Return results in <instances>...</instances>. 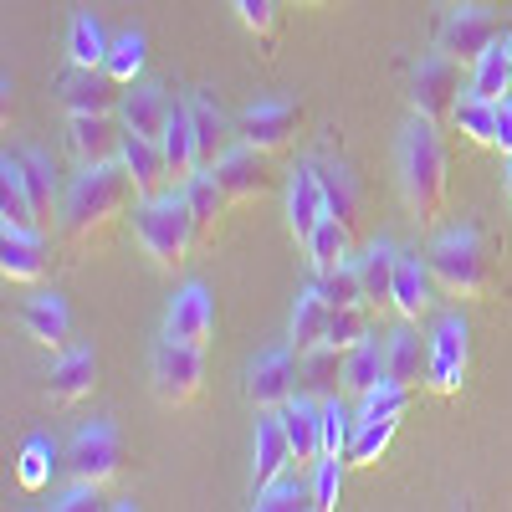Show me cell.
Listing matches in <instances>:
<instances>
[{
    "label": "cell",
    "mask_w": 512,
    "mask_h": 512,
    "mask_svg": "<svg viewBox=\"0 0 512 512\" xmlns=\"http://www.w3.org/2000/svg\"><path fill=\"white\" fill-rule=\"evenodd\" d=\"M98 384V354L93 349H67L52 369V400L57 405H82Z\"/></svg>",
    "instance_id": "cb8c5ba5"
},
{
    "label": "cell",
    "mask_w": 512,
    "mask_h": 512,
    "mask_svg": "<svg viewBox=\"0 0 512 512\" xmlns=\"http://www.w3.org/2000/svg\"><path fill=\"white\" fill-rule=\"evenodd\" d=\"M451 164H446V144H441V123L431 118H410L405 139H400V195L410 205V216L420 226H436L446 210V190H451Z\"/></svg>",
    "instance_id": "7a4b0ae2"
},
{
    "label": "cell",
    "mask_w": 512,
    "mask_h": 512,
    "mask_svg": "<svg viewBox=\"0 0 512 512\" xmlns=\"http://www.w3.org/2000/svg\"><path fill=\"white\" fill-rule=\"evenodd\" d=\"M497 149L512 154V98L497 103Z\"/></svg>",
    "instance_id": "816d5d0a"
},
{
    "label": "cell",
    "mask_w": 512,
    "mask_h": 512,
    "mask_svg": "<svg viewBox=\"0 0 512 512\" xmlns=\"http://www.w3.org/2000/svg\"><path fill=\"white\" fill-rule=\"evenodd\" d=\"M169 113H175V103H169V93L154 88V82H128V88H123L118 118H123L128 134H139V139H164Z\"/></svg>",
    "instance_id": "ac0fdd59"
},
{
    "label": "cell",
    "mask_w": 512,
    "mask_h": 512,
    "mask_svg": "<svg viewBox=\"0 0 512 512\" xmlns=\"http://www.w3.org/2000/svg\"><path fill=\"white\" fill-rule=\"evenodd\" d=\"M303 359V379H308V395H323L333 400V390H344V349H333V344H318L308 354H297Z\"/></svg>",
    "instance_id": "d590c367"
},
{
    "label": "cell",
    "mask_w": 512,
    "mask_h": 512,
    "mask_svg": "<svg viewBox=\"0 0 512 512\" xmlns=\"http://www.w3.org/2000/svg\"><path fill=\"white\" fill-rule=\"evenodd\" d=\"M52 507H57V512H98V507H108V502H103V487H98V482H72Z\"/></svg>",
    "instance_id": "f907efd6"
},
{
    "label": "cell",
    "mask_w": 512,
    "mask_h": 512,
    "mask_svg": "<svg viewBox=\"0 0 512 512\" xmlns=\"http://www.w3.org/2000/svg\"><path fill=\"white\" fill-rule=\"evenodd\" d=\"M128 175H134V190L139 200H159L164 190H175L169 185V164H164V149L159 139H139V134H128L123 139V159H118Z\"/></svg>",
    "instance_id": "44dd1931"
},
{
    "label": "cell",
    "mask_w": 512,
    "mask_h": 512,
    "mask_svg": "<svg viewBox=\"0 0 512 512\" xmlns=\"http://www.w3.org/2000/svg\"><path fill=\"white\" fill-rule=\"evenodd\" d=\"M492 41H502L497 36V16L487 6H477V0H461V6L451 11V21L441 26V52H451L466 67H477V57L492 47Z\"/></svg>",
    "instance_id": "9c48e42d"
},
{
    "label": "cell",
    "mask_w": 512,
    "mask_h": 512,
    "mask_svg": "<svg viewBox=\"0 0 512 512\" xmlns=\"http://www.w3.org/2000/svg\"><path fill=\"white\" fill-rule=\"evenodd\" d=\"M21 323H26V333L36 338L41 349L67 354V338H72V313H67V303H62L57 292H41V297H31V303L21 308Z\"/></svg>",
    "instance_id": "7402d4cb"
},
{
    "label": "cell",
    "mask_w": 512,
    "mask_h": 512,
    "mask_svg": "<svg viewBox=\"0 0 512 512\" xmlns=\"http://www.w3.org/2000/svg\"><path fill=\"white\" fill-rule=\"evenodd\" d=\"M318 180H323V195H328V216L344 221V226L359 236V185H354V175H349V164L318 159Z\"/></svg>",
    "instance_id": "1f68e13d"
},
{
    "label": "cell",
    "mask_w": 512,
    "mask_h": 512,
    "mask_svg": "<svg viewBox=\"0 0 512 512\" xmlns=\"http://www.w3.org/2000/svg\"><path fill=\"white\" fill-rule=\"evenodd\" d=\"M134 236H139L144 256H149L159 272L185 267L190 262V246H200L195 216H190V205H185V190H164L159 200H139Z\"/></svg>",
    "instance_id": "277c9868"
},
{
    "label": "cell",
    "mask_w": 512,
    "mask_h": 512,
    "mask_svg": "<svg viewBox=\"0 0 512 512\" xmlns=\"http://www.w3.org/2000/svg\"><path fill=\"white\" fill-rule=\"evenodd\" d=\"M410 400H415V390H410V384L384 379L374 395H364V400H359V420H400V415L410 410Z\"/></svg>",
    "instance_id": "7bdbcfd3"
},
{
    "label": "cell",
    "mask_w": 512,
    "mask_h": 512,
    "mask_svg": "<svg viewBox=\"0 0 512 512\" xmlns=\"http://www.w3.org/2000/svg\"><path fill=\"white\" fill-rule=\"evenodd\" d=\"M159 149H164L169 185H175V190H185L200 169H205V164H200V144H195V123H190V108H185V103H175V113H169V128H164Z\"/></svg>",
    "instance_id": "ffe728a7"
},
{
    "label": "cell",
    "mask_w": 512,
    "mask_h": 512,
    "mask_svg": "<svg viewBox=\"0 0 512 512\" xmlns=\"http://www.w3.org/2000/svg\"><path fill=\"white\" fill-rule=\"evenodd\" d=\"M277 415H282V431L292 441V461L318 466V456H323V405L313 395H292Z\"/></svg>",
    "instance_id": "d6986e66"
},
{
    "label": "cell",
    "mask_w": 512,
    "mask_h": 512,
    "mask_svg": "<svg viewBox=\"0 0 512 512\" xmlns=\"http://www.w3.org/2000/svg\"><path fill=\"white\" fill-rule=\"evenodd\" d=\"M431 262H420V256H400V267H395V297H390V308L405 318V323H415L425 308L436 303L431 297Z\"/></svg>",
    "instance_id": "d4e9b609"
},
{
    "label": "cell",
    "mask_w": 512,
    "mask_h": 512,
    "mask_svg": "<svg viewBox=\"0 0 512 512\" xmlns=\"http://www.w3.org/2000/svg\"><path fill=\"white\" fill-rule=\"evenodd\" d=\"M507 52H512V31H507Z\"/></svg>",
    "instance_id": "11a10c76"
},
{
    "label": "cell",
    "mask_w": 512,
    "mask_h": 512,
    "mask_svg": "<svg viewBox=\"0 0 512 512\" xmlns=\"http://www.w3.org/2000/svg\"><path fill=\"white\" fill-rule=\"evenodd\" d=\"M354 431H359V420H349V410L338 400H323V456H344L349 461Z\"/></svg>",
    "instance_id": "f6af8a7d"
},
{
    "label": "cell",
    "mask_w": 512,
    "mask_h": 512,
    "mask_svg": "<svg viewBox=\"0 0 512 512\" xmlns=\"http://www.w3.org/2000/svg\"><path fill=\"white\" fill-rule=\"evenodd\" d=\"M0 221H6V231H36L41 236V216L31 205V190L21 180L16 154H6V169H0Z\"/></svg>",
    "instance_id": "4316f807"
},
{
    "label": "cell",
    "mask_w": 512,
    "mask_h": 512,
    "mask_svg": "<svg viewBox=\"0 0 512 512\" xmlns=\"http://www.w3.org/2000/svg\"><path fill=\"white\" fill-rule=\"evenodd\" d=\"M328 297L318 292V282L313 287H303L297 292V303H292V323H287V344L297 349V354H308V349H318V344H328Z\"/></svg>",
    "instance_id": "603a6c76"
},
{
    "label": "cell",
    "mask_w": 512,
    "mask_h": 512,
    "mask_svg": "<svg viewBox=\"0 0 512 512\" xmlns=\"http://www.w3.org/2000/svg\"><path fill=\"white\" fill-rule=\"evenodd\" d=\"M164 338H180V344H195V349H205L210 338H216V303H210V292L200 282H190V287H180L175 297H169Z\"/></svg>",
    "instance_id": "4fadbf2b"
},
{
    "label": "cell",
    "mask_w": 512,
    "mask_h": 512,
    "mask_svg": "<svg viewBox=\"0 0 512 512\" xmlns=\"http://www.w3.org/2000/svg\"><path fill=\"white\" fill-rule=\"evenodd\" d=\"M395 267H400V251H395L390 241H374V246L359 256L369 313H374V308H390V297H395Z\"/></svg>",
    "instance_id": "f546056e"
},
{
    "label": "cell",
    "mask_w": 512,
    "mask_h": 512,
    "mask_svg": "<svg viewBox=\"0 0 512 512\" xmlns=\"http://www.w3.org/2000/svg\"><path fill=\"white\" fill-rule=\"evenodd\" d=\"M0 272L11 282H41L47 277V246L36 231H6L0 236Z\"/></svg>",
    "instance_id": "484cf974"
},
{
    "label": "cell",
    "mask_w": 512,
    "mask_h": 512,
    "mask_svg": "<svg viewBox=\"0 0 512 512\" xmlns=\"http://www.w3.org/2000/svg\"><path fill=\"white\" fill-rule=\"evenodd\" d=\"M425 262H431V277L446 297H461V303H482V297L497 287V267H492V251L482 241L477 226H456L446 236L431 241L425 251Z\"/></svg>",
    "instance_id": "3957f363"
},
{
    "label": "cell",
    "mask_w": 512,
    "mask_h": 512,
    "mask_svg": "<svg viewBox=\"0 0 512 512\" xmlns=\"http://www.w3.org/2000/svg\"><path fill=\"white\" fill-rule=\"evenodd\" d=\"M395 425L400 420H359V431L349 441V461L354 466H379V456L390 451V441H395Z\"/></svg>",
    "instance_id": "60d3db41"
},
{
    "label": "cell",
    "mask_w": 512,
    "mask_h": 512,
    "mask_svg": "<svg viewBox=\"0 0 512 512\" xmlns=\"http://www.w3.org/2000/svg\"><path fill=\"white\" fill-rule=\"evenodd\" d=\"M236 16L267 52L277 47V0H236Z\"/></svg>",
    "instance_id": "bcb514c9"
},
{
    "label": "cell",
    "mask_w": 512,
    "mask_h": 512,
    "mask_svg": "<svg viewBox=\"0 0 512 512\" xmlns=\"http://www.w3.org/2000/svg\"><path fill=\"white\" fill-rule=\"evenodd\" d=\"M185 205H190V216H195V236L210 241V236H216V226H221V210H226L231 200H226V190L216 185V175H210V169H200V175L185 185Z\"/></svg>",
    "instance_id": "836d02e7"
},
{
    "label": "cell",
    "mask_w": 512,
    "mask_h": 512,
    "mask_svg": "<svg viewBox=\"0 0 512 512\" xmlns=\"http://www.w3.org/2000/svg\"><path fill=\"white\" fill-rule=\"evenodd\" d=\"M139 200L134 190V175H128L123 164H82V175L72 180V190L62 195V236L77 241V246H88L93 236H103L128 205Z\"/></svg>",
    "instance_id": "6da1fadb"
},
{
    "label": "cell",
    "mask_w": 512,
    "mask_h": 512,
    "mask_svg": "<svg viewBox=\"0 0 512 512\" xmlns=\"http://www.w3.org/2000/svg\"><path fill=\"white\" fill-rule=\"evenodd\" d=\"M323 221H328V195L318 180V159H308V164H297V175L287 185V226H292L297 246H308Z\"/></svg>",
    "instance_id": "9a60e30c"
},
{
    "label": "cell",
    "mask_w": 512,
    "mask_h": 512,
    "mask_svg": "<svg viewBox=\"0 0 512 512\" xmlns=\"http://www.w3.org/2000/svg\"><path fill=\"white\" fill-rule=\"evenodd\" d=\"M216 185L226 190V200L231 205H251V200H262L267 190H272V169H267V154L262 149H251V144H241V149H226L221 159H216Z\"/></svg>",
    "instance_id": "30bf717a"
},
{
    "label": "cell",
    "mask_w": 512,
    "mask_h": 512,
    "mask_svg": "<svg viewBox=\"0 0 512 512\" xmlns=\"http://www.w3.org/2000/svg\"><path fill=\"white\" fill-rule=\"evenodd\" d=\"M118 466H123V446H118V431L108 420H93V425H82V431L72 436L67 446V472L72 482H98L108 487L118 477Z\"/></svg>",
    "instance_id": "52a82bcc"
},
{
    "label": "cell",
    "mask_w": 512,
    "mask_h": 512,
    "mask_svg": "<svg viewBox=\"0 0 512 512\" xmlns=\"http://www.w3.org/2000/svg\"><path fill=\"white\" fill-rule=\"evenodd\" d=\"M451 123H456V134H466L472 144L497 149V103H487V98H477V93H466V98L456 103Z\"/></svg>",
    "instance_id": "8d00e7d4"
},
{
    "label": "cell",
    "mask_w": 512,
    "mask_h": 512,
    "mask_svg": "<svg viewBox=\"0 0 512 512\" xmlns=\"http://www.w3.org/2000/svg\"><path fill=\"white\" fill-rule=\"evenodd\" d=\"M369 338V308H333L328 313V344L333 349H359Z\"/></svg>",
    "instance_id": "ee69618b"
},
{
    "label": "cell",
    "mask_w": 512,
    "mask_h": 512,
    "mask_svg": "<svg viewBox=\"0 0 512 512\" xmlns=\"http://www.w3.org/2000/svg\"><path fill=\"white\" fill-rule=\"evenodd\" d=\"M292 441H287V431H282V415L272 410V415H262L256 420V461H251V497H262L277 477H287L292 472Z\"/></svg>",
    "instance_id": "e0dca14e"
},
{
    "label": "cell",
    "mask_w": 512,
    "mask_h": 512,
    "mask_svg": "<svg viewBox=\"0 0 512 512\" xmlns=\"http://www.w3.org/2000/svg\"><path fill=\"white\" fill-rule=\"evenodd\" d=\"M303 128V108L297 103H256L241 113V144L262 149V154H277L292 144V134Z\"/></svg>",
    "instance_id": "2e32d148"
},
{
    "label": "cell",
    "mask_w": 512,
    "mask_h": 512,
    "mask_svg": "<svg viewBox=\"0 0 512 512\" xmlns=\"http://www.w3.org/2000/svg\"><path fill=\"white\" fill-rule=\"evenodd\" d=\"M185 108H190V123H195L200 164H205V169H216V159L226 154V149H221V134H226V118H221V108H216V103H205V98H190Z\"/></svg>",
    "instance_id": "f35d334b"
},
{
    "label": "cell",
    "mask_w": 512,
    "mask_h": 512,
    "mask_svg": "<svg viewBox=\"0 0 512 512\" xmlns=\"http://www.w3.org/2000/svg\"><path fill=\"white\" fill-rule=\"evenodd\" d=\"M507 195H512V154H507Z\"/></svg>",
    "instance_id": "f5cc1de1"
},
{
    "label": "cell",
    "mask_w": 512,
    "mask_h": 512,
    "mask_svg": "<svg viewBox=\"0 0 512 512\" xmlns=\"http://www.w3.org/2000/svg\"><path fill=\"white\" fill-rule=\"evenodd\" d=\"M108 47H113V41L103 36V26L82 11L72 21V31H67V62L72 67H108Z\"/></svg>",
    "instance_id": "74e56055"
},
{
    "label": "cell",
    "mask_w": 512,
    "mask_h": 512,
    "mask_svg": "<svg viewBox=\"0 0 512 512\" xmlns=\"http://www.w3.org/2000/svg\"><path fill=\"white\" fill-rule=\"evenodd\" d=\"M384 364H390V379L395 384H415L425 379V369H431V349H420V333L405 323V328H395L390 333V344H384Z\"/></svg>",
    "instance_id": "4dcf8cb0"
},
{
    "label": "cell",
    "mask_w": 512,
    "mask_h": 512,
    "mask_svg": "<svg viewBox=\"0 0 512 512\" xmlns=\"http://www.w3.org/2000/svg\"><path fill=\"white\" fill-rule=\"evenodd\" d=\"M308 251V262H313V272L323 277V272H333V267H344L349 262V251H354V231L344 226V221H323L318 231H313V241L303 246Z\"/></svg>",
    "instance_id": "e575fe53"
},
{
    "label": "cell",
    "mask_w": 512,
    "mask_h": 512,
    "mask_svg": "<svg viewBox=\"0 0 512 512\" xmlns=\"http://www.w3.org/2000/svg\"><path fill=\"white\" fill-rule=\"evenodd\" d=\"M123 139H128V128H123L118 113H72L67 144H72L77 164H118Z\"/></svg>",
    "instance_id": "8fae6325"
},
{
    "label": "cell",
    "mask_w": 512,
    "mask_h": 512,
    "mask_svg": "<svg viewBox=\"0 0 512 512\" xmlns=\"http://www.w3.org/2000/svg\"><path fill=\"white\" fill-rule=\"evenodd\" d=\"M297 349L287 344V349H272V354H262L251 369H246V400L256 405V410H282L292 395H297V364L303 359H292Z\"/></svg>",
    "instance_id": "7c38bea8"
},
{
    "label": "cell",
    "mask_w": 512,
    "mask_h": 512,
    "mask_svg": "<svg viewBox=\"0 0 512 512\" xmlns=\"http://www.w3.org/2000/svg\"><path fill=\"white\" fill-rule=\"evenodd\" d=\"M57 88L67 113H118L123 103V82L108 67H67Z\"/></svg>",
    "instance_id": "5bb4252c"
},
{
    "label": "cell",
    "mask_w": 512,
    "mask_h": 512,
    "mask_svg": "<svg viewBox=\"0 0 512 512\" xmlns=\"http://www.w3.org/2000/svg\"><path fill=\"white\" fill-rule=\"evenodd\" d=\"M461 67L451 52H436V57H425L410 77V108L420 118H431V123H446L461 103Z\"/></svg>",
    "instance_id": "8992f818"
},
{
    "label": "cell",
    "mask_w": 512,
    "mask_h": 512,
    "mask_svg": "<svg viewBox=\"0 0 512 512\" xmlns=\"http://www.w3.org/2000/svg\"><path fill=\"white\" fill-rule=\"evenodd\" d=\"M52 441H26V451H21V487L26 492H41V487H47L52 482Z\"/></svg>",
    "instance_id": "681fc988"
},
{
    "label": "cell",
    "mask_w": 512,
    "mask_h": 512,
    "mask_svg": "<svg viewBox=\"0 0 512 512\" xmlns=\"http://www.w3.org/2000/svg\"><path fill=\"white\" fill-rule=\"evenodd\" d=\"M149 379L164 405H190L205 384V349L180 344V338H159L149 359Z\"/></svg>",
    "instance_id": "5b68a950"
},
{
    "label": "cell",
    "mask_w": 512,
    "mask_h": 512,
    "mask_svg": "<svg viewBox=\"0 0 512 512\" xmlns=\"http://www.w3.org/2000/svg\"><path fill=\"white\" fill-rule=\"evenodd\" d=\"M466 364H472V333H466L461 318H441L436 333H431V369H425V384H431L436 395H461Z\"/></svg>",
    "instance_id": "ba28073f"
},
{
    "label": "cell",
    "mask_w": 512,
    "mask_h": 512,
    "mask_svg": "<svg viewBox=\"0 0 512 512\" xmlns=\"http://www.w3.org/2000/svg\"><path fill=\"white\" fill-rule=\"evenodd\" d=\"M318 292L328 297V308H369V297H364V272L359 262H344V267H333L318 277Z\"/></svg>",
    "instance_id": "ab89813d"
},
{
    "label": "cell",
    "mask_w": 512,
    "mask_h": 512,
    "mask_svg": "<svg viewBox=\"0 0 512 512\" xmlns=\"http://www.w3.org/2000/svg\"><path fill=\"white\" fill-rule=\"evenodd\" d=\"M384 379H390V364H384V349H379V338H364L359 349H349V354H344V390H349L354 400L374 395Z\"/></svg>",
    "instance_id": "d6a6232c"
},
{
    "label": "cell",
    "mask_w": 512,
    "mask_h": 512,
    "mask_svg": "<svg viewBox=\"0 0 512 512\" xmlns=\"http://www.w3.org/2000/svg\"><path fill=\"white\" fill-rule=\"evenodd\" d=\"M466 93H477V98H487V103L512 98V52H507V36H502V41H492V47L477 57L472 82H466Z\"/></svg>",
    "instance_id": "83f0119b"
},
{
    "label": "cell",
    "mask_w": 512,
    "mask_h": 512,
    "mask_svg": "<svg viewBox=\"0 0 512 512\" xmlns=\"http://www.w3.org/2000/svg\"><path fill=\"white\" fill-rule=\"evenodd\" d=\"M16 164H21V180H26L31 205H36V216H41V231H47L52 216H62V205H57V180H52V159L41 154V149H21Z\"/></svg>",
    "instance_id": "f1b7e54d"
},
{
    "label": "cell",
    "mask_w": 512,
    "mask_h": 512,
    "mask_svg": "<svg viewBox=\"0 0 512 512\" xmlns=\"http://www.w3.org/2000/svg\"><path fill=\"white\" fill-rule=\"evenodd\" d=\"M251 507H262V512H292V507H313V487H303V482H292V472L287 477H277L262 497H251Z\"/></svg>",
    "instance_id": "c3c4849f"
},
{
    "label": "cell",
    "mask_w": 512,
    "mask_h": 512,
    "mask_svg": "<svg viewBox=\"0 0 512 512\" xmlns=\"http://www.w3.org/2000/svg\"><path fill=\"white\" fill-rule=\"evenodd\" d=\"M144 62H149V41H144L139 31H123L113 47H108V72L123 82V88H128V82H139Z\"/></svg>",
    "instance_id": "b9f144b4"
},
{
    "label": "cell",
    "mask_w": 512,
    "mask_h": 512,
    "mask_svg": "<svg viewBox=\"0 0 512 512\" xmlns=\"http://www.w3.org/2000/svg\"><path fill=\"white\" fill-rule=\"evenodd\" d=\"M338 492H344V456H318V466H313V507L333 512Z\"/></svg>",
    "instance_id": "7dc6e473"
},
{
    "label": "cell",
    "mask_w": 512,
    "mask_h": 512,
    "mask_svg": "<svg viewBox=\"0 0 512 512\" xmlns=\"http://www.w3.org/2000/svg\"><path fill=\"white\" fill-rule=\"evenodd\" d=\"M303 6H328V0H303Z\"/></svg>",
    "instance_id": "db71d44e"
}]
</instances>
